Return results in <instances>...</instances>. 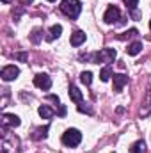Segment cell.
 Returning <instances> with one entry per match:
<instances>
[{"mask_svg":"<svg viewBox=\"0 0 151 153\" xmlns=\"http://www.w3.org/2000/svg\"><path fill=\"white\" fill-rule=\"evenodd\" d=\"M61 11L68 18L75 20V18H78V14L82 11V4H80V0H62L61 2Z\"/></svg>","mask_w":151,"mask_h":153,"instance_id":"6da1fadb","label":"cell"},{"mask_svg":"<svg viewBox=\"0 0 151 153\" xmlns=\"http://www.w3.org/2000/svg\"><path fill=\"white\" fill-rule=\"evenodd\" d=\"M80 141H82V134H80L76 128H70V130H66V132L62 134V143H64L66 146H70V148L78 146Z\"/></svg>","mask_w":151,"mask_h":153,"instance_id":"7a4b0ae2","label":"cell"},{"mask_svg":"<svg viewBox=\"0 0 151 153\" xmlns=\"http://www.w3.org/2000/svg\"><path fill=\"white\" fill-rule=\"evenodd\" d=\"M115 55H117V52L114 48H103V50H100L98 53L93 55V61L94 62H107V64H110V62H114Z\"/></svg>","mask_w":151,"mask_h":153,"instance_id":"3957f363","label":"cell"},{"mask_svg":"<svg viewBox=\"0 0 151 153\" xmlns=\"http://www.w3.org/2000/svg\"><path fill=\"white\" fill-rule=\"evenodd\" d=\"M34 85L43 89V91H48L52 87V78L46 75V73H39V75L34 76Z\"/></svg>","mask_w":151,"mask_h":153,"instance_id":"277c9868","label":"cell"},{"mask_svg":"<svg viewBox=\"0 0 151 153\" xmlns=\"http://www.w3.org/2000/svg\"><path fill=\"white\" fill-rule=\"evenodd\" d=\"M20 75V70L14 66V64H11V66H5V68H2V73L0 76L5 80V82H11V80H14V78H18Z\"/></svg>","mask_w":151,"mask_h":153,"instance_id":"5b68a950","label":"cell"},{"mask_svg":"<svg viewBox=\"0 0 151 153\" xmlns=\"http://www.w3.org/2000/svg\"><path fill=\"white\" fill-rule=\"evenodd\" d=\"M119 16H121V11L117 9V7H114V5H110L109 9H107V13L103 14V22L105 23H114L115 20H119Z\"/></svg>","mask_w":151,"mask_h":153,"instance_id":"8992f818","label":"cell"},{"mask_svg":"<svg viewBox=\"0 0 151 153\" xmlns=\"http://www.w3.org/2000/svg\"><path fill=\"white\" fill-rule=\"evenodd\" d=\"M2 126H4V132H5V128L7 126H20V117L14 114H4L2 116Z\"/></svg>","mask_w":151,"mask_h":153,"instance_id":"52a82bcc","label":"cell"},{"mask_svg":"<svg viewBox=\"0 0 151 153\" xmlns=\"http://www.w3.org/2000/svg\"><path fill=\"white\" fill-rule=\"evenodd\" d=\"M114 76V91L115 93H121L123 91V87L128 84V76L126 75H123V73H115Z\"/></svg>","mask_w":151,"mask_h":153,"instance_id":"ba28073f","label":"cell"},{"mask_svg":"<svg viewBox=\"0 0 151 153\" xmlns=\"http://www.w3.org/2000/svg\"><path fill=\"white\" fill-rule=\"evenodd\" d=\"M85 32H82V30H76L71 34V38H70V43L73 45V46H80L82 43H85Z\"/></svg>","mask_w":151,"mask_h":153,"instance_id":"9c48e42d","label":"cell"},{"mask_svg":"<svg viewBox=\"0 0 151 153\" xmlns=\"http://www.w3.org/2000/svg\"><path fill=\"white\" fill-rule=\"evenodd\" d=\"M151 112V85L150 89L146 91V96H144V103H142V109H141V114L148 116Z\"/></svg>","mask_w":151,"mask_h":153,"instance_id":"30bf717a","label":"cell"},{"mask_svg":"<svg viewBox=\"0 0 151 153\" xmlns=\"http://www.w3.org/2000/svg\"><path fill=\"white\" fill-rule=\"evenodd\" d=\"M126 52H128V55H132V57L139 55V53L142 52V43H141V41H133L132 45H128Z\"/></svg>","mask_w":151,"mask_h":153,"instance_id":"8fae6325","label":"cell"},{"mask_svg":"<svg viewBox=\"0 0 151 153\" xmlns=\"http://www.w3.org/2000/svg\"><path fill=\"white\" fill-rule=\"evenodd\" d=\"M70 98H71L75 103H82V98H84V96H82V91H80L78 87H75V85H71V87H70Z\"/></svg>","mask_w":151,"mask_h":153,"instance_id":"7c38bea8","label":"cell"},{"mask_svg":"<svg viewBox=\"0 0 151 153\" xmlns=\"http://www.w3.org/2000/svg\"><path fill=\"white\" fill-rule=\"evenodd\" d=\"M38 112H39V116H41L43 119H50V117L53 116V111H52L48 105H41V107L38 109Z\"/></svg>","mask_w":151,"mask_h":153,"instance_id":"4fadbf2b","label":"cell"},{"mask_svg":"<svg viewBox=\"0 0 151 153\" xmlns=\"http://www.w3.org/2000/svg\"><path fill=\"white\" fill-rule=\"evenodd\" d=\"M61 34H62V25H59V23H57V25H53V27L50 29V36H48L46 39H48V41H52V39L59 38Z\"/></svg>","mask_w":151,"mask_h":153,"instance_id":"5bb4252c","label":"cell"},{"mask_svg":"<svg viewBox=\"0 0 151 153\" xmlns=\"http://www.w3.org/2000/svg\"><path fill=\"white\" fill-rule=\"evenodd\" d=\"M48 130H50V126H48V125H46V126H43V128H38V130L34 132L32 139H36V141H39V139H44V137L48 135Z\"/></svg>","mask_w":151,"mask_h":153,"instance_id":"9a60e30c","label":"cell"},{"mask_svg":"<svg viewBox=\"0 0 151 153\" xmlns=\"http://www.w3.org/2000/svg\"><path fill=\"white\" fill-rule=\"evenodd\" d=\"M132 153H146V143L144 141H137L132 144Z\"/></svg>","mask_w":151,"mask_h":153,"instance_id":"2e32d148","label":"cell"},{"mask_svg":"<svg viewBox=\"0 0 151 153\" xmlns=\"http://www.w3.org/2000/svg\"><path fill=\"white\" fill-rule=\"evenodd\" d=\"M110 76H112V68H110V66H105V68L100 71V78H101V82H109Z\"/></svg>","mask_w":151,"mask_h":153,"instance_id":"e0dca14e","label":"cell"},{"mask_svg":"<svg viewBox=\"0 0 151 153\" xmlns=\"http://www.w3.org/2000/svg\"><path fill=\"white\" fill-rule=\"evenodd\" d=\"M80 80H82V84L91 85V82H93V73H91V71H84V73L80 75Z\"/></svg>","mask_w":151,"mask_h":153,"instance_id":"ac0fdd59","label":"cell"},{"mask_svg":"<svg viewBox=\"0 0 151 153\" xmlns=\"http://www.w3.org/2000/svg\"><path fill=\"white\" fill-rule=\"evenodd\" d=\"M137 34H139V32H137V29H130V30H126V32H124L123 36H117V38H119V39H126V38H135Z\"/></svg>","mask_w":151,"mask_h":153,"instance_id":"d6986e66","label":"cell"},{"mask_svg":"<svg viewBox=\"0 0 151 153\" xmlns=\"http://www.w3.org/2000/svg\"><path fill=\"white\" fill-rule=\"evenodd\" d=\"M124 4H126V7H128V9H132V11H133V9L137 7L139 0H124Z\"/></svg>","mask_w":151,"mask_h":153,"instance_id":"ffe728a7","label":"cell"},{"mask_svg":"<svg viewBox=\"0 0 151 153\" xmlns=\"http://www.w3.org/2000/svg\"><path fill=\"white\" fill-rule=\"evenodd\" d=\"M78 111H80V112H87L89 116L93 114V109H91V107H87V105H84V103H82V105H78Z\"/></svg>","mask_w":151,"mask_h":153,"instance_id":"44dd1931","label":"cell"},{"mask_svg":"<svg viewBox=\"0 0 151 153\" xmlns=\"http://www.w3.org/2000/svg\"><path fill=\"white\" fill-rule=\"evenodd\" d=\"M14 59H18V61H21V62H25V61H27V53H16V55H14Z\"/></svg>","mask_w":151,"mask_h":153,"instance_id":"7402d4cb","label":"cell"},{"mask_svg":"<svg viewBox=\"0 0 151 153\" xmlns=\"http://www.w3.org/2000/svg\"><path fill=\"white\" fill-rule=\"evenodd\" d=\"M59 116H66V107L64 105H59Z\"/></svg>","mask_w":151,"mask_h":153,"instance_id":"603a6c76","label":"cell"},{"mask_svg":"<svg viewBox=\"0 0 151 153\" xmlns=\"http://www.w3.org/2000/svg\"><path fill=\"white\" fill-rule=\"evenodd\" d=\"M32 2H34V0H21L23 5H29V4H32Z\"/></svg>","mask_w":151,"mask_h":153,"instance_id":"cb8c5ba5","label":"cell"},{"mask_svg":"<svg viewBox=\"0 0 151 153\" xmlns=\"http://www.w3.org/2000/svg\"><path fill=\"white\" fill-rule=\"evenodd\" d=\"M2 2H4V4H7V2H11V0H2Z\"/></svg>","mask_w":151,"mask_h":153,"instance_id":"d4e9b609","label":"cell"},{"mask_svg":"<svg viewBox=\"0 0 151 153\" xmlns=\"http://www.w3.org/2000/svg\"><path fill=\"white\" fill-rule=\"evenodd\" d=\"M150 29H151V20H150Z\"/></svg>","mask_w":151,"mask_h":153,"instance_id":"484cf974","label":"cell"},{"mask_svg":"<svg viewBox=\"0 0 151 153\" xmlns=\"http://www.w3.org/2000/svg\"><path fill=\"white\" fill-rule=\"evenodd\" d=\"M48 2H55V0H48Z\"/></svg>","mask_w":151,"mask_h":153,"instance_id":"4316f807","label":"cell"}]
</instances>
